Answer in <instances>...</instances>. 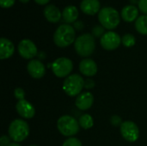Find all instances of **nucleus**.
Listing matches in <instances>:
<instances>
[{
	"mask_svg": "<svg viewBox=\"0 0 147 146\" xmlns=\"http://www.w3.org/2000/svg\"><path fill=\"white\" fill-rule=\"evenodd\" d=\"M20 2H22V3H28L29 0H19Z\"/></svg>",
	"mask_w": 147,
	"mask_h": 146,
	"instance_id": "72a5a7b5",
	"label": "nucleus"
},
{
	"mask_svg": "<svg viewBox=\"0 0 147 146\" xmlns=\"http://www.w3.org/2000/svg\"><path fill=\"white\" fill-rule=\"evenodd\" d=\"M43 14L47 21L52 23H56L60 21L62 17V12L54 4H47L44 8Z\"/></svg>",
	"mask_w": 147,
	"mask_h": 146,
	"instance_id": "2eb2a0df",
	"label": "nucleus"
},
{
	"mask_svg": "<svg viewBox=\"0 0 147 146\" xmlns=\"http://www.w3.org/2000/svg\"><path fill=\"white\" fill-rule=\"evenodd\" d=\"M95 87V82L90 79V78H88L86 80H84V88L87 89H93Z\"/></svg>",
	"mask_w": 147,
	"mask_h": 146,
	"instance_id": "c756f323",
	"label": "nucleus"
},
{
	"mask_svg": "<svg viewBox=\"0 0 147 146\" xmlns=\"http://www.w3.org/2000/svg\"><path fill=\"white\" fill-rule=\"evenodd\" d=\"M57 128L60 134L65 137H72L79 132L78 121L71 115H63L57 121Z\"/></svg>",
	"mask_w": 147,
	"mask_h": 146,
	"instance_id": "423d86ee",
	"label": "nucleus"
},
{
	"mask_svg": "<svg viewBox=\"0 0 147 146\" xmlns=\"http://www.w3.org/2000/svg\"><path fill=\"white\" fill-rule=\"evenodd\" d=\"M28 73L34 79H40L46 74V67L44 64L38 59H32L27 65Z\"/></svg>",
	"mask_w": 147,
	"mask_h": 146,
	"instance_id": "9b49d317",
	"label": "nucleus"
},
{
	"mask_svg": "<svg viewBox=\"0 0 147 146\" xmlns=\"http://www.w3.org/2000/svg\"><path fill=\"white\" fill-rule=\"evenodd\" d=\"M130 1H131L133 3H136V2H138V3H139V1H138V0H130Z\"/></svg>",
	"mask_w": 147,
	"mask_h": 146,
	"instance_id": "f704fd0d",
	"label": "nucleus"
},
{
	"mask_svg": "<svg viewBox=\"0 0 147 146\" xmlns=\"http://www.w3.org/2000/svg\"><path fill=\"white\" fill-rule=\"evenodd\" d=\"M78 15V9L74 5H67L62 11V17L68 24L74 23L77 21Z\"/></svg>",
	"mask_w": 147,
	"mask_h": 146,
	"instance_id": "6ab92c4d",
	"label": "nucleus"
},
{
	"mask_svg": "<svg viewBox=\"0 0 147 146\" xmlns=\"http://www.w3.org/2000/svg\"><path fill=\"white\" fill-rule=\"evenodd\" d=\"M101 46L107 51H113L117 49L121 43V37L114 31L106 32L100 40Z\"/></svg>",
	"mask_w": 147,
	"mask_h": 146,
	"instance_id": "1a4fd4ad",
	"label": "nucleus"
},
{
	"mask_svg": "<svg viewBox=\"0 0 147 146\" xmlns=\"http://www.w3.org/2000/svg\"><path fill=\"white\" fill-rule=\"evenodd\" d=\"M29 146H37V145H29Z\"/></svg>",
	"mask_w": 147,
	"mask_h": 146,
	"instance_id": "c9c22d12",
	"label": "nucleus"
},
{
	"mask_svg": "<svg viewBox=\"0 0 147 146\" xmlns=\"http://www.w3.org/2000/svg\"><path fill=\"white\" fill-rule=\"evenodd\" d=\"M49 1H50V0H34V2H35L36 3L40 4V5L47 4V3H48V2H49Z\"/></svg>",
	"mask_w": 147,
	"mask_h": 146,
	"instance_id": "2f4dec72",
	"label": "nucleus"
},
{
	"mask_svg": "<svg viewBox=\"0 0 147 146\" xmlns=\"http://www.w3.org/2000/svg\"><path fill=\"white\" fill-rule=\"evenodd\" d=\"M76 39L75 28L68 23L59 25L53 34V42L59 47H67L74 43Z\"/></svg>",
	"mask_w": 147,
	"mask_h": 146,
	"instance_id": "f257e3e1",
	"label": "nucleus"
},
{
	"mask_svg": "<svg viewBox=\"0 0 147 146\" xmlns=\"http://www.w3.org/2000/svg\"><path fill=\"white\" fill-rule=\"evenodd\" d=\"M135 28L140 34L147 35V15H140L137 18L135 21Z\"/></svg>",
	"mask_w": 147,
	"mask_h": 146,
	"instance_id": "aec40b11",
	"label": "nucleus"
},
{
	"mask_svg": "<svg viewBox=\"0 0 147 146\" xmlns=\"http://www.w3.org/2000/svg\"><path fill=\"white\" fill-rule=\"evenodd\" d=\"M10 138L7 135H3L0 138V145L1 146H8L10 144Z\"/></svg>",
	"mask_w": 147,
	"mask_h": 146,
	"instance_id": "cd10ccee",
	"label": "nucleus"
},
{
	"mask_svg": "<svg viewBox=\"0 0 147 146\" xmlns=\"http://www.w3.org/2000/svg\"><path fill=\"white\" fill-rule=\"evenodd\" d=\"M98 20L101 25L109 31L117 28L121 22L119 12L113 7H103L98 13Z\"/></svg>",
	"mask_w": 147,
	"mask_h": 146,
	"instance_id": "7ed1b4c3",
	"label": "nucleus"
},
{
	"mask_svg": "<svg viewBox=\"0 0 147 146\" xmlns=\"http://www.w3.org/2000/svg\"><path fill=\"white\" fill-rule=\"evenodd\" d=\"M62 88L68 96H78L82 93V90L84 88V80L79 74H71L65 77Z\"/></svg>",
	"mask_w": 147,
	"mask_h": 146,
	"instance_id": "20e7f679",
	"label": "nucleus"
},
{
	"mask_svg": "<svg viewBox=\"0 0 147 146\" xmlns=\"http://www.w3.org/2000/svg\"><path fill=\"white\" fill-rule=\"evenodd\" d=\"M121 43L126 47H132L136 43V38L132 34H126L121 37Z\"/></svg>",
	"mask_w": 147,
	"mask_h": 146,
	"instance_id": "4be33fe9",
	"label": "nucleus"
},
{
	"mask_svg": "<svg viewBox=\"0 0 147 146\" xmlns=\"http://www.w3.org/2000/svg\"><path fill=\"white\" fill-rule=\"evenodd\" d=\"M80 9L84 14L94 15L96 13H99L101 3L99 0H82L80 3Z\"/></svg>",
	"mask_w": 147,
	"mask_h": 146,
	"instance_id": "dca6fc26",
	"label": "nucleus"
},
{
	"mask_svg": "<svg viewBox=\"0 0 147 146\" xmlns=\"http://www.w3.org/2000/svg\"><path fill=\"white\" fill-rule=\"evenodd\" d=\"M51 66L53 73L59 78L67 77L68 76H70L71 72L73 70L72 61L65 57L56 59L52 63Z\"/></svg>",
	"mask_w": 147,
	"mask_h": 146,
	"instance_id": "0eeeda50",
	"label": "nucleus"
},
{
	"mask_svg": "<svg viewBox=\"0 0 147 146\" xmlns=\"http://www.w3.org/2000/svg\"><path fill=\"white\" fill-rule=\"evenodd\" d=\"M110 122L114 126H121V124L123 123L121 118L118 115H113L110 119Z\"/></svg>",
	"mask_w": 147,
	"mask_h": 146,
	"instance_id": "a878e982",
	"label": "nucleus"
},
{
	"mask_svg": "<svg viewBox=\"0 0 147 146\" xmlns=\"http://www.w3.org/2000/svg\"><path fill=\"white\" fill-rule=\"evenodd\" d=\"M8 133L9 138L14 142H22L29 135V126L25 120L16 119L9 124Z\"/></svg>",
	"mask_w": 147,
	"mask_h": 146,
	"instance_id": "39448f33",
	"label": "nucleus"
},
{
	"mask_svg": "<svg viewBox=\"0 0 147 146\" xmlns=\"http://www.w3.org/2000/svg\"><path fill=\"white\" fill-rule=\"evenodd\" d=\"M16 0H0V5L2 8H9L13 6Z\"/></svg>",
	"mask_w": 147,
	"mask_h": 146,
	"instance_id": "c85d7f7f",
	"label": "nucleus"
},
{
	"mask_svg": "<svg viewBox=\"0 0 147 146\" xmlns=\"http://www.w3.org/2000/svg\"><path fill=\"white\" fill-rule=\"evenodd\" d=\"M94 103V96L90 91L82 92L78 95L75 101L76 107L82 111L90 109Z\"/></svg>",
	"mask_w": 147,
	"mask_h": 146,
	"instance_id": "ddd939ff",
	"label": "nucleus"
},
{
	"mask_svg": "<svg viewBox=\"0 0 147 146\" xmlns=\"http://www.w3.org/2000/svg\"><path fill=\"white\" fill-rule=\"evenodd\" d=\"M15 52V46L13 42L4 37H2L0 40V59H9Z\"/></svg>",
	"mask_w": 147,
	"mask_h": 146,
	"instance_id": "f3484780",
	"label": "nucleus"
},
{
	"mask_svg": "<svg viewBox=\"0 0 147 146\" xmlns=\"http://www.w3.org/2000/svg\"><path fill=\"white\" fill-rule=\"evenodd\" d=\"M138 6L139 9L144 13V15H147V0H139Z\"/></svg>",
	"mask_w": 147,
	"mask_h": 146,
	"instance_id": "bb28decb",
	"label": "nucleus"
},
{
	"mask_svg": "<svg viewBox=\"0 0 147 146\" xmlns=\"http://www.w3.org/2000/svg\"><path fill=\"white\" fill-rule=\"evenodd\" d=\"M16 109L17 114L24 119L29 120L34 118V114H35V108L33 106V104H31L29 102H28L27 100H21L18 101L16 105Z\"/></svg>",
	"mask_w": 147,
	"mask_h": 146,
	"instance_id": "f8f14e48",
	"label": "nucleus"
},
{
	"mask_svg": "<svg viewBox=\"0 0 147 146\" xmlns=\"http://www.w3.org/2000/svg\"><path fill=\"white\" fill-rule=\"evenodd\" d=\"M14 96L18 101L24 100V98H25V91L22 88H16L14 90Z\"/></svg>",
	"mask_w": 147,
	"mask_h": 146,
	"instance_id": "393cba45",
	"label": "nucleus"
},
{
	"mask_svg": "<svg viewBox=\"0 0 147 146\" xmlns=\"http://www.w3.org/2000/svg\"><path fill=\"white\" fill-rule=\"evenodd\" d=\"M121 16L127 22L136 21L139 17V9L134 4H127L122 8L121 11Z\"/></svg>",
	"mask_w": 147,
	"mask_h": 146,
	"instance_id": "a211bd4d",
	"label": "nucleus"
},
{
	"mask_svg": "<svg viewBox=\"0 0 147 146\" xmlns=\"http://www.w3.org/2000/svg\"><path fill=\"white\" fill-rule=\"evenodd\" d=\"M78 123H79L80 127H82L84 130H88L93 126L94 120L91 115H90L88 114H84L80 116V118L78 120Z\"/></svg>",
	"mask_w": 147,
	"mask_h": 146,
	"instance_id": "412c9836",
	"label": "nucleus"
},
{
	"mask_svg": "<svg viewBox=\"0 0 147 146\" xmlns=\"http://www.w3.org/2000/svg\"><path fill=\"white\" fill-rule=\"evenodd\" d=\"M74 28L75 29H77V30H81V29H83L84 28V22H81V21H76L75 22H74Z\"/></svg>",
	"mask_w": 147,
	"mask_h": 146,
	"instance_id": "7c9ffc66",
	"label": "nucleus"
},
{
	"mask_svg": "<svg viewBox=\"0 0 147 146\" xmlns=\"http://www.w3.org/2000/svg\"><path fill=\"white\" fill-rule=\"evenodd\" d=\"M120 131L123 139L130 143L136 142L140 137L139 126L134 121H123V123L120 126Z\"/></svg>",
	"mask_w": 147,
	"mask_h": 146,
	"instance_id": "6e6552de",
	"label": "nucleus"
},
{
	"mask_svg": "<svg viewBox=\"0 0 147 146\" xmlns=\"http://www.w3.org/2000/svg\"><path fill=\"white\" fill-rule=\"evenodd\" d=\"M104 29L105 28L102 25H96L92 28V35L96 38H102V35L106 33Z\"/></svg>",
	"mask_w": 147,
	"mask_h": 146,
	"instance_id": "5701e85b",
	"label": "nucleus"
},
{
	"mask_svg": "<svg viewBox=\"0 0 147 146\" xmlns=\"http://www.w3.org/2000/svg\"><path fill=\"white\" fill-rule=\"evenodd\" d=\"M74 48L79 56L86 59L90 56L96 49L95 37L88 33L79 35L74 42Z\"/></svg>",
	"mask_w": 147,
	"mask_h": 146,
	"instance_id": "f03ea898",
	"label": "nucleus"
},
{
	"mask_svg": "<svg viewBox=\"0 0 147 146\" xmlns=\"http://www.w3.org/2000/svg\"><path fill=\"white\" fill-rule=\"evenodd\" d=\"M8 146H21L18 143H16V142H13V143H10L9 145Z\"/></svg>",
	"mask_w": 147,
	"mask_h": 146,
	"instance_id": "473e14b6",
	"label": "nucleus"
},
{
	"mask_svg": "<svg viewBox=\"0 0 147 146\" xmlns=\"http://www.w3.org/2000/svg\"><path fill=\"white\" fill-rule=\"evenodd\" d=\"M97 65L96 63L89 58L84 59L79 63V71L85 77H93L97 73Z\"/></svg>",
	"mask_w": 147,
	"mask_h": 146,
	"instance_id": "4468645a",
	"label": "nucleus"
},
{
	"mask_svg": "<svg viewBox=\"0 0 147 146\" xmlns=\"http://www.w3.org/2000/svg\"><path fill=\"white\" fill-rule=\"evenodd\" d=\"M62 146H82V143L78 139H76L74 137H71L65 140Z\"/></svg>",
	"mask_w": 147,
	"mask_h": 146,
	"instance_id": "b1692460",
	"label": "nucleus"
},
{
	"mask_svg": "<svg viewBox=\"0 0 147 146\" xmlns=\"http://www.w3.org/2000/svg\"><path fill=\"white\" fill-rule=\"evenodd\" d=\"M17 50L20 56L25 59L32 60V59H34L38 53V49L36 45L29 39L22 40L18 44Z\"/></svg>",
	"mask_w": 147,
	"mask_h": 146,
	"instance_id": "9d476101",
	"label": "nucleus"
}]
</instances>
